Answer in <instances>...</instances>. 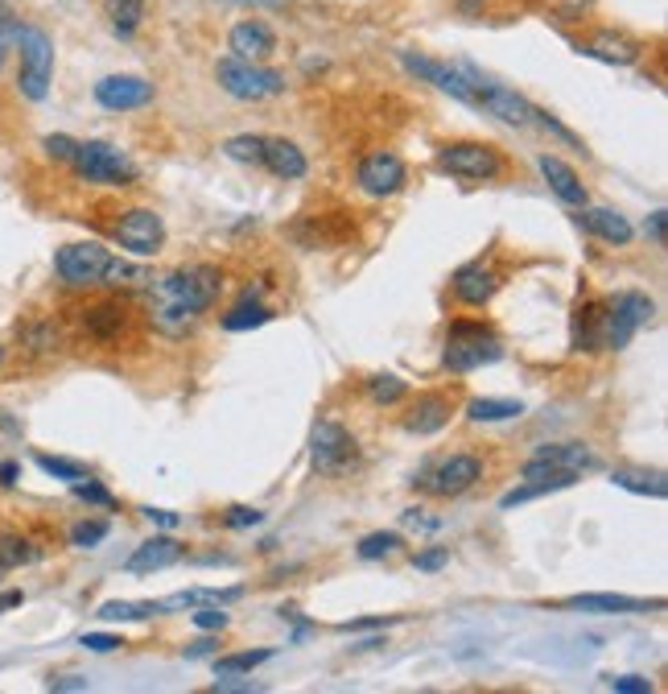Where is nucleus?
I'll return each instance as SVG.
<instances>
[{
  "label": "nucleus",
  "mask_w": 668,
  "mask_h": 694,
  "mask_svg": "<svg viewBox=\"0 0 668 694\" xmlns=\"http://www.w3.org/2000/svg\"><path fill=\"white\" fill-rule=\"evenodd\" d=\"M223 294V273L215 265H182L166 273L153 285V306H149V323L161 335H187L199 315H206Z\"/></svg>",
  "instance_id": "f257e3e1"
},
{
  "label": "nucleus",
  "mask_w": 668,
  "mask_h": 694,
  "mask_svg": "<svg viewBox=\"0 0 668 694\" xmlns=\"http://www.w3.org/2000/svg\"><path fill=\"white\" fill-rule=\"evenodd\" d=\"M503 356V344H499V335L491 327H483V323H467V318H458L450 323V332H446V347H442V368L454 372V377H467L483 364H496Z\"/></svg>",
  "instance_id": "f03ea898"
},
{
  "label": "nucleus",
  "mask_w": 668,
  "mask_h": 694,
  "mask_svg": "<svg viewBox=\"0 0 668 694\" xmlns=\"http://www.w3.org/2000/svg\"><path fill=\"white\" fill-rule=\"evenodd\" d=\"M434 166L467 182H496L508 174V158L491 141H442L434 149Z\"/></svg>",
  "instance_id": "7ed1b4c3"
},
{
  "label": "nucleus",
  "mask_w": 668,
  "mask_h": 694,
  "mask_svg": "<svg viewBox=\"0 0 668 694\" xmlns=\"http://www.w3.org/2000/svg\"><path fill=\"white\" fill-rule=\"evenodd\" d=\"M17 59H21V71H17V92L42 104L50 95V75H54V42H50L46 30L38 25H17Z\"/></svg>",
  "instance_id": "20e7f679"
},
{
  "label": "nucleus",
  "mask_w": 668,
  "mask_h": 694,
  "mask_svg": "<svg viewBox=\"0 0 668 694\" xmlns=\"http://www.w3.org/2000/svg\"><path fill=\"white\" fill-rule=\"evenodd\" d=\"M656 315V302L639 290H623L603 306V347L606 351H623L636 339L639 327H648Z\"/></svg>",
  "instance_id": "39448f33"
},
{
  "label": "nucleus",
  "mask_w": 668,
  "mask_h": 694,
  "mask_svg": "<svg viewBox=\"0 0 668 694\" xmlns=\"http://www.w3.org/2000/svg\"><path fill=\"white\" fill-rule=\"evenodd\" d=\"M310 463L318 475H347L359 463L356 434L335 418H318L310 430Z\"/></svg>",
  "instance_id": "423d86ee"
},
{
  "label": "nucleus",
  "mask_w": 668,
  "mask_h": 694,
  "mask_svg": "<svg viewBox=\"0 0 668 694\" xmlns=\"http://www.w3.org/2000/svg\"><path fill=\"white\" fill-rule=\"evenodd\" d=\"M71 166L92 187H132L137 182V166L108 141H78Z\"/></svg>",
  "instance_id": "0eeeda50"
},
{
  "label": "nucleus",
  "mask_w": 668,
  "mask_h": 694,
  "mask_svg": "<svg viewBox=\"0 0 668 694\" xmlns=\"http://www.w3.org/2000/svg\"><path fill=\"white\" fill-rule=\"evenodd\" d=\"M215 80L219 87L232 95V99H273V95L285 92V75L273 71V66H261V63H244V59H219L215 66Z\"/></svg>",
  "instance_id": "6e6552de"
},
{
  "label": "nucleus",
  "mask_w": 668,
  "mask_h": 694,
  "mask_svg": "<svg viewBox=\"0 0 668 694\" xmlns=\"http://www.w3.org/2000/svg\"><path fill=\"white\" fill-rule=\"evenodd\" d=\"M132 323H137V311H132L128 298H99V302L78 306V332L99 347L125 344L128 332H132Z\"/></svg>",
  "instance_id": "1a4fd4ad"
},
{
  "label": "nucleus",
  "mask_w": 668,
  "mask_h": 694,
  "mask_svg": "<svg viewBox=\"0 0 668 694\" xmlns=\"http://www.w3.org/2000/svg\"><path fill=\"white\" fill-rule=\"evenodd\" d=\"M112 265V253L95 240H78V244H63L54 253V273L63 277L71 290H92L104 282V273Z\"/></svg>",
  "instance_id": "9d476101"
},
{
  "label": "nucleus",
  "mask_w": 668,
  "mask_h": 694,
  "mask_svg": "<svg viewBox=\"0 0 668 694\" xmlns=\"http://www.w3.org/2000/svg\"><path fill=\"white\" fill-rule=\"evenodd\" d=\"M463 71H467V80H470V87H475V99H479L483 112H491V116H499L503 125H516V128L532 125V104L516 92V87L487 80L479 66H470V63H463Z\"/></svg>",
  "instance_id": "9b49d317"
},
{
  "label": "nucleus",
  "mask_w": 668,
  "mask_h": 694,
  "mask_svg": "<svg viewBox=\"0 0 668 694\" xmlns=\"http://www.w3.org/2000/svg\"><path fill=\"white\" fill-rule=\"evenodd\" d=\"M112 236L132 256H157L166 249V220L153 207H128L120 211V220L112 223Z\"/></svg>",
  "instance_id": "f8f14e48"
},
{
  "label": "nucleus",
  "mask_w": 668,
  "mask_h": 694,
  "mask_svg": "<svg viewBox=\"0 0 668 694\" xmlns=\"http://www.w3.org/2000/svg\"><path fill=\"white\" fill-rule=\"evenodd\" d=\"M401 63L409 75H417L421 83H434L437 92L454 95L458 104H467V108H479V99H475V87H470L467 71L463 66H450V63H437V59H425V54H413V50H401Z\"/></svg>",
  "instance_id": "ddd939ff"
},
{
  "label": "nucleus",
  "mask_w": 668,
  "mask_h": 694,
  "mask_svg": "<svg viewBox=\"0 0 668 694\" xmlns=\"http://www.w3.org/2000/svg\"><path fill=\"white\" fill-rule=\"evenodd\" d=\"M479 480H483V459L479 455H467V451H458V455L442 459L434 472L421 480V488H430L434 496L450 501V496H463V492H470L475 484H479Z\"/></svg>",
  "instance_id": "4468645a"
},
{
  "label": "nucleus",
  "mask_w": 668,
  "mask_h": 694,
  "mask_svg": "<svg viewBox=\"0 0 668 694\" xmlns=\"http://www.w3.org/2000/svg\"><path fill=\"white\" fill-rule=\"evenodd\" d=\"M356 182L363 194H372V199H389L396 190H404L409 182V170H404V161L389 149H380V154H368V158L356 166Z\"/></svg>",
  "instance_id": "2eb2a0df"
},
{
  "label": "nucleus",
  "mask_w": 668,
  "mask_h": 694,
  "mask_svg": "<svg viewBox=\"0 0 668 694\" xmlns=\"http://www.w3.org/2000/svg\"><path fill=\"white\" fill-rule=\"evenodd\" d=\"M157 99V87L140 75H108L95 83V104L108 112H137Z\"/></svg>",
  "instance_id": "dca6fc26"
},
{
  "label": "nucleus",
  "mask_w": 668,
  "mask_h": 694,
  "mask_svg": "<svg viewBox=\"0 0 668 694\" xmlns=\"http://www.w3.org/2000/svg\"><path fill=\"white\" fill-rule=\"evenodd\" d=\"M499 285H503V273H499L491 261H470V265H463L458 273L450 277V290L454 298L463 302V306H475V311H483L487 302L499 294Z\"/></svg>",
  "instance_id": "f3484780"
},
{
  "label": "nucleus",
  "mask_w": 668,
  "mask_h": 694,
  "mask_svg": "<svg viewBox=\"0 0 668 694\" xmlns=\"http://www.w3.org/2000/svg\"><path fill=\"white\" fill-rule=\"evenodd\" d=\"M577 54L598 59V63H606V66H632V63H639L644 46H639L636 38H627V33H619V30H598L577 42Z\"/></svg>",
  "instance_id": "a211bd4d"
},
{
  "label": "nucleus",
  "mask_w": 668,
  "mask_h": 694,
  "mask_svg": "<svg viewBox=\"0 0 668 694\" xmlns=\"http://www.w3.org/2000/svg\"><path fill=\"white\" fill-rule=\"evenodd\" d=\"M594 467V451L582 442H558V446H541L537 455L524 463V475H553V472H582Z\"/></svg>",
  "instance_id": "6ab92c4d"
},
{
  "label": "nucleus",
  "mask_w": 668,
  "mask_h": 694,
  "mask_svg": "<svg viewBox=\"0 0 668 694\" xmlns=\"http://www.w3.org/2000/svg\"><path fill=\"white\" fill-rule=\"evenodd\" d=\"M454 418V406L446 393H421L409 410H404L401 427L409 430V434H417V439H425V434H437V430H446Z\"/></svg>",
  "instance_id": "aec40b11"
},
{
  "label": "nucleus",
  "mask_w": 668,
  "mask_h": 694,
  "mask_svg": "<svg viewBox=\"0 0 668 694\" xmlns=\"http://www.w3.org/2000/svg\"><path fill=\"white\" fill-rule=\"evenodd\" d=\"M577 228H586L591 236H598L611 249H627L636 240V228L627 223V215L611 211V207H577Z\"/></svg>",
  "instance_id": "412c9836"
},
{
  "label": "nucleus",
  "mask_w": 668,
  "mask_h": 694,
  "mask_svg": "<svg viewBox=\"0 0 668 694\" xmlns=\"http://www.w3.org/2000/svg\"><path fill=\"white\" fill-rule=\"evenodd\" d=\"M541 166V178L549 182V190L558 194L565 207H586L591 203V194H586V182H582V174L570 166V161H561L558 154H541L537 158Z\"/></svg>",
  "instance_id": "4be33fe9"
},
{
  "label": "nucleus",
  "mask_w": 668,
  "mask_h": 694,
  "mask_svg": "<svg viewBox=\"0 0 668 694\" xmlns=\"http://www.w3.org/2000/svg\"><path fill=\"white\" fill-rule=\"evenodd\" d=\"M227 46H232V54L244 59V63H265L268 54L277 50V33L268 30L265 21H240V25H232V33H227Z\"/></svg>",
  "instance_id": "5701e85b"
},
{
  "label": "nucleus",
  "mask_w": 668,
  "mask_h": 694,
  "mask_svg": "<svg viewBox=\"0 0 668 694\" xmlns=\"http://www.w3.org/2000/svg\"><path fill=\"white\" fill-rule=\"evenodd\" d=\"M561 608H574V612H591V616H632V612H648V608H665L660 600H636V596H615V591H591V596H570Z\"/></svg>",
  "instance_id": "b1692460"
},
{
  "label": "nucleus",
  "mask_w": 668,
  "mask_h": 694,
  "mask_svg": "<svg viewBox=\"0 0 668 694\" xmlns=\"http://www.w3.org/2000/svg\"><path fill=\"white\" fill-rule=\"evenodd\" d=\"M261 166H265L273 178H280V182H297V178H306V170H310L306 154H301L294 141H285V137H265Z\"/></svg>",
  "instance_id": "393cba45"
},
{
  "label": "nucleus",
  "mask_w": 668,
  "mask_h": 694,
  "mask_svg": "<svg viewBox=\"0 0 668 694\" xmlns=\"http://www.w3.org/2000/svg\"><path fill=\"white\" fill-rule=\"evenodd\" d=\"M182 554H187L182 550V541H173V537H149V541H140L137 550L128 554L125 570L128 575H153V570L173 567Z\"/></svg>",
  "instance_id": "a878e982"
},
{
  "label": "nucleus",
  "mask_w": 668,
  "mask_h": 694,
  "mask_svg": "<svg viewBox=\"0 0 668 694\" xmlns=\"http://www.w3.org/2000/svg\"><path fill=\"white\" fill-rule=\"evenodd\" d=\"M577 484V472H553V475H532L529 484L520 488L503 492L499 496V508H516V505H529V501H541V496H553V492H565Z\"/></svg>",
  "instance_id": "bb28decb"
},
{
  "label": "nucleus",
  "mask_w": 668,
  "mask_h": 694,
  "mask_svg": "<svg viewBox=\"0 0 668 694\" xmlns=\"http://www.w3.org/2000/svg\"><path fill=\"white\" fill-rule=\"evenodd\" d=\"M574 351H603V306L582 302L574 315Z\"/></svg>",
  "instance_id": "cd10ccee"
},
{
  "label": "nucleus",
  "mask_w": 668,
  "mask_h": 694,
  "mask_svg": "<svg viewBox=\"0 0 668 694\" xmlns=\"http://www.w3.org/2000/svg\"><path fill=\"white\" fill-rule=\"evenodd\" d=\"M268 318H273V311H268L265 302H256L252 294H244V302H235L219 323H223V332H252V327H265Z\"/></svg>",
  "instance_id": "c85d7f7f"
},
{
  "label": "nucleus",
  "mask_w": 668,
  "mask_h": 694,
  "mask_svg": "<svg viewBox=\"0 0 668 694\" xmlns=\"http://www.w3.org/2000/svg\"><path fill=\"white\" fill-rule=\"evenodd\" d=\"M104 17L120 38H132L145 21V0H104Z\"/></svg>",
  "instance_id": "c756f323"
},
{
  "label": "nucleus",
  "mask_w": 668,
  "mask_h": 694,
  "mask_svg": "<svg viewBox=\"0 0 668 694\" xmlns=\"http://www.w3.org/2000/svg\"><path fill=\"white\" fill-rule=\"evenodd\" d=\"M520 413H524V406L520 401H503V397H475V401H467L470 422H512Z\"/></svg>",
  "instance_id": "7c9ffc66"
},
{
  "label": "nucleus",
  "mask_w": 668,
  "mask_h": 694,
  "mask_svg": "<svg viewBox=\"0 0 668 694\" xmlns=\"http://www.w3.org/2000/svg\"><path fill=\"white\" fill-rule=\"evenodd\" d=\"M611 484L636 492V496H653V501H665L668 496V480L660 472H615Z\"/></svg>",
  "instance_id": "2f4dec72"
},
{
  "label": "nucleus",
  "mask_w": 668,
  "mask_h": 694,
  "mask_svg": "<svg viewBox=\"0 0 668 694\" xmlns=\"http://www.w3.org/2000/svg\"><path fill=\"white\" fill-rule=\"evenodd\" d=\"M38 558V546H33L30 537L13 534V529H0V567L13 570V567H25Z\"/></svg>",
  "instance_id": "473e14b6"
},
{
  "label": "nucleus",
  "mask_w": 668,
  "mask_h": 694,
  "mask_svg": "<svg viewBox=\"0 0 668 694\" xmlns=\"http://www.w3.org/2000/svg\"><path fill=\"white\" fill-rule=\"evenodd\" d=\"M363 389H368V397H372L375 406H396V401L409 397V385H404L401 377H392V372H375V377H368L363 380Z\"/></svg>",
  "instance_id": "72a5a7b5"
},
{
  "label": "nucleus",
  "mask_w": 668,
  "mask_h": 694,
  "mask_svg": "<svg viewBox=\"0 0 668 694\" xmlns=\"http://www.w3.org/2000/svg\"><path fill=\"white\" fill-rule=\"evenodd\" d=\"M273 662V649H248V653H227V658H215V674H252L256 665Z\"/></svg>",
  "instance_id": "f704fd0d"
},
{
  "label": "nucleus",
  "mask_w": 668,
  "mask_h": 694,
  "mask_svg": "<svg viewBox=\"0 0 668 694\" xmlns=\"http://www.w3.org/2000/svg\"><path fill=\"white\" fill-rule=\"evenodd\" d=\"M404 546V537L401 534H384V529H380V534H368V537H359V546H356V554L359 558H363V562H375V558H392V554L401 550Z\"/></svg>",
  "instance_id": "c9c22d12"
},
{
  "label": "nucleus",
  "mask_w": 668,
  "mask_h": 694,
  "mask_svg": "<svg viewBox=\"0 0 668 694\" xmlns=\"http://www.w3.org/2000/svg\"><path fill=\"white\" fill-rule=\"evenodd\" d=\"M161 612V603H128V600H108L99 603V620H149Z\"/></svg>",
  "instance_id": "e433bc0d"
},
{
  "label": "nucleus",
  "mask_w": 668,
  "mask_h": 694,
  "mask_svg": "<svg viewBox=\"0 0 668 694\" xmlns=\"http://www.w3.org/2000/svg\"><path fill=\"white\" fill-rule=\"evenodd\" d=\"M223 154H227L232 161H244V166H261L265 137H252V133H244V137H227V141H223Z\"/></svg>",
  "instance_id": "4c0bfd02"
},
{
  "label": "nucleus",
  "mask_w": 668,
  "mask_h": 694,
  "mask_svg": "<svg viewBox=\"0 0 668 694\" xmlns=\"http://www.w3.org/2000/svg\"><path fill=\"white\" fill-rule=\"evenodd\" d=\"M38 467L46 475H54V480H66V484H75V480H87V463H75V459H63V455H38L33 459Z\"/></svg>",
  "instance_id": "58836bf2"
},
{
  "label": "nucleus",
  "mask_w": 668,
  "mask_h": 694,
  "mask_svg": "<svg viewBox=\"0 0 668 694\" xmlns=\"http://www.w3.org/2000/svg\"><path fill=\"white\" fill-rule=\"evenodd\" d=\"M108 534H112L108 520H78L75 529H71V546L75 550H95Z\"/></svg>",
  "instance_id": "ea45409f"
},
{
  "label": "nucleus",
  "mask_w": 668,
  "mask_h": 694,
  "mask_svg": "<svg viewBox=\"0 0 668 694\" xmlns=\"http://www.w3.org/2000/svg\"><path fill=\"white\" fill-rule=\"evenodd\" d=\"M21 339H25L30 351H54V347H59V332H54V323H30V327L21 332Z\"/></svg>",
  "instance_id": "a19ab883"
},
{
  "label": "nucleus",
  "mask_w": 668,
  "mask_h": 694,
  "mask_svg": "<svg viewBox=\"0 0 668 694\" xmlns=\"http://www.w3.org/2000/svg\"><path fill=\"white\" fill-rule=\"evenodd\" d=\"M71 492H75L78 501H87V505H104V508H116V496H112V492L104 488V484H95L92 475H87V480H75V484H71Z\"/></svg>",
  "instance_id": "79ce46f5"
},
{
  "label": "nucleus",
  "mask_w": 668,
  "mask_h": 694,
  "mask_svg": "<svg viewBox=\"0 0 668 694\" xmlns=\"http://www.w3.org/2000/svg\"><path fill=\"white\" fill-rule=\"evenodd\" d=\"M532 120H537V125H541L544 133H553V137H558V141L574 145V149H586V145H582V137H577V133H570V128L561 125V120H558V116H553V112H544V108H532Z\"/></svg>",
  "instance_id": "37998d69"
},
{
  "label": "nucleus",
  "mask_w": 668,
  "mask_h": 694,
  "mask_svg": "<svg viewBox=\"0 0 668 694\" xmlns=\"http://www.w3.org/2000/svg\"><path fill=\"white\" fill-rule=\"evenodd\" d=\"M606 686L611 691H619V694H653L656 686L648 679H639V674H606Z\"/></svg>",
  "instance_id": "c03bdc74"
},
{
  "label": "nucleus",
  "mask_w": 668,
  "mask_h": 694,
  "mask_svg": "<svg viewBox=\"0 0 668 694\" xmlns=\"http://www.w3.org/2000/svg\"><path fill=\"white\" fill-rule=\"evenodd\" d=\"M261 520H265V513H261V508H248V505H235L223 513V525H227V529H256Z\"/></svg>",
  "instance_id": "a18cd8bd"
},
{
  "label": "nucleus",
  "mask_w": 668,
  "mask_h": 694,
  "mask_svg": "<svg viewBox=\"0 0 668 694\" xmlns=\"http://www.w3.org/2000/svg\"><path fill=\"white\" fill-rule=\"evenodd\" d=\"M17 21L13 9L9 4H0V66H4V59H9V46H13V38H17Z\"/></svg>",
  "instance_id": "49530a36"
},
{
  "label": "nucleus",
  "mask_w": 668,
  "mask_h": 694,
  "mask_svg": "<svg viewBox=\"0 0 668 694\" xmlns=\"http://www.w3.org/2000/svg\"><path fill=\"white\" fill-rule=\"evenodd\" d=\"M190 620H194V629H202V632H223L227 629V612H223V608H199Z\"/></svg>",
  "instance_id": "de8ad7c7"
},
{
  "label": "nucleus",
  "mask_w": 668,
  "mask_h": 694,
  "mask_svg": "<svg viewBox=\"0 0 668 694\" xmlns=\"http://www.w3.org/2000/svg\"><path fill=\"white\" fill-rule=\"evenodd\" d=\"M120 645H125V637H116V632H87L83 637V649H92V653H116Z\"/></svg>",
  "instance_id": "09e8293b"
},
{
  "label": "nucleus",
  "mask_w": 668,
  "mask_h": 694,
  "mask_svg": "<svg viewBox=\"0 0 668 694\" xmlns=\"http://www.w3.org/2000/svg\"><path fill=\"white\" fill-rule=\"evenodd\" d=\"M446 562H450V550H446V546H434V550L413 554V567L417 570H442Z\"/></svg>",
  "instance_id": "8fccbe9b"
},
{
  "label": "nucleus",
  "mask_w": 668,
  "mask_h": 694,
  "mask_svg": "<svg viewBox=\"0 0 668 694\" xmlns=\"http://www.w3.org/2000/svg\"><path fill=\"white\" fill-rule=\"evenodd\" d=\"M42 145H46V154H50L54 161H71V158H75V149H78V141L63 137V133H54V137H46Z\"/></svg>",
  "instance_id": "3c124183"
},
{
  "label": "nucleus",
  "mask_w": 668,
  "mask_h": 694,
  "mask_svg": "<svg viewBox=\"0 0 668 694\" xmlns=\"http://www.w3.org/2000/svg\"><path fill=\"white\" fill-rule=\"evenodd\" d=\"M401 616H368V620H342L339 632H363V629H389Z\"/></svg>",
  "instance_id": "603ef678"
},
{
  "label": "nucleus",
  "mask_w": 668,
  "mask_h": 694,
  "mask_svg": "<svg viewBox=\"0 0 668 694\" xmlns=\"http://www.w3.org/2000/svg\"><path fill=\"white\" fill-rule=\"evenodd\" d=\"M211 691H215V694H256L261 686H256V682H232L227 674H215Z\"/></svg>",
  "instance_id": "864d4df0"
},
{
  "label": "nucleus",
  "mask_w": 668,
  "mask_h": 694,
  "mask_svg": "<svg viewBox=\"0 0 668 694\" xmlns=\"http://www.w3.org/2000/svg\"><path fill=\"white\" fill-rule=\"evenodd\" d=\"M644 232H648L653 244H668V211H653L648 223H644Z\"/></svg>",
  "instance_id": "5fc2aeb1"
},
{
  "label": "nucleus",
  "mask_w": 668,
  "mask_h": 694,
  "mask_svg": "<svg viewBox=\"0 0 668 694\" xmlns=\"http://www.w3.org/2000/svg\"><path fill=\"white\" fill-rule=\"evenodd\" d=\"M50 691H87V679H75V674H63V679H50Z\"/></svg>",
  "instance_id": "6e6d98bb"
},
{
  "label": "nucleus",
  "mask_w": 668,
  "mask_h": 694,
  "mask_svg": "<svg viewBox=\"0 0 668 694\" xmlns=\"http://www.w3.org/2000/svg\"><path fill=\"white\" fill-rule=\"evenodd\" d=\"M145 517L157 520V525H166V529H178V517H173L170 508H145Z\"/></svg>",
  "instance_id": "4d7b16f0"
},
{
  "label": "nucleus",
  "mask_w": 668,
  "mask_h": 694,
  "mask_svg": "<svg viewBox=\"0 0 668 694\" xmlns=\"http://www.w3.org/2000/svg\"><path fill=\"white\" fill-rule=\"evenodd\" d=\"M17 475H21V467H17L13 459H9V463H0V484H4V488H13Z\"/></svg>",
  "instance_id": "13d9d810"
},
{
  "label": "nucleus",
  "mask_w": 668,
  "mask_h": 694,
  "mask_svg": "<svg viewBox=\"0 0 668 694\" xmlns=\"http://www.w3.org/2000/svg\"><path fill=\"white\" fill-rule=\"evenodd\" d=\"M206 653H215V641H194V645L187 649L190 662H194V658H206Z\"/></svg>",
  "instance_id": "bf43d9fd"
},
{
  "label": "nucleus",
  "mask_w": 668,
  "mask_h": 694,
  "mask_svg": "<svg viewBox=\"0 0 668 694\" xmlns=\"http://www.w3.org/2000/svg\"><path fill=\"white\" fill-rule=\"evenodd\" d=\"M21 600H25L21 591H4V596H0V612H9V608H17Z\"/></svg>",
  "instance_id": "052dcab7"
},
{
  "label": "nucleus",
  "mask_w": 668,
  "mask_h": 694,
  "mask_svg": "<svg viewBox=\"0 0 668 694\" xmlns=\"http://www.w3.org/2000/svg\"><path fill=\"white\" fill-rule=\"evenodd\" d=\"M235 4H261V9H280L285 0H235Z\"/></svg>",
  "instance_id": "680f3d73"
},
{
  "label": "nucleus",
  "mask_w": 668,
  "mask_h": 694,
  "mask_svg": "<svg viewBox=\"0 0 668 694\" xmlns=\"http://www.w3.org/2000/svg\"><path fill=\"white\" fill-rule=\"evenodd\" d=\"M4 356H9V351H4V344H0V364H4Z\"/></svg>",
  "instance_id": "e2e57ef3"
},
{
  "label": "nucleus",
  "mask_w": 668,
  "mask_h": 694,
  "mask_svg": "<svg viewBox=\"0 0 668 694\" xmlns=\"http://www.w3.org/2000/svg\"><path fill=\"white\" fill-rule=\"evenodd\" d=\"M0 579H4V567H0Z\"/></svg>",
  "instance_id": "0e129e2a"
}]
</instances>
